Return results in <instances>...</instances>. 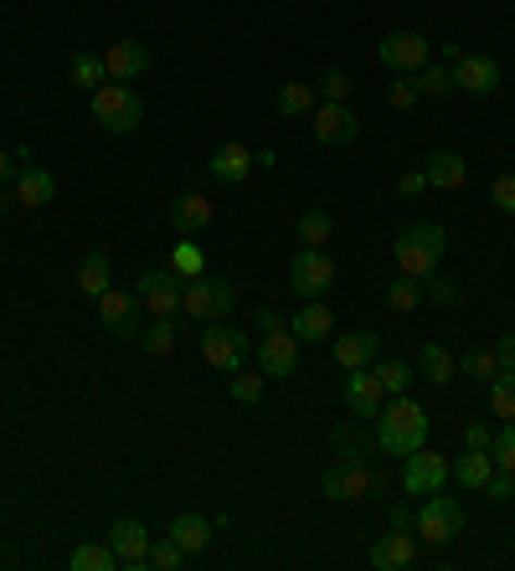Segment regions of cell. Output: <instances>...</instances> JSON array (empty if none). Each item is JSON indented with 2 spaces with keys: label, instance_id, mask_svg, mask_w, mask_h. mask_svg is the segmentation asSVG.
<instances>
[{
  "label": "cell",
  "instance_id": "cell-18",
  "mask_svg": "<svg viewBox=\"0 0 515 571\" xmlns=\"http://www.w3.org/2000/svg\"><path fill=\"white\" fill-rule=\"evenodd\" d=\"M289 330L299 335V345H319V340L336 335V315H330V304H325V299H299Z\"/></svg>",
  "mask_w": 515,
  "mask_h": 571
},
{
  "label": "cell",
  "instance_id": "cell-43",
  "mask_svg": "<svg viewBox=\"0 0 515 571\" xmlns=\"http://www.w3.org/2000/svg\"><path fill=\"white\" fill-rule=\"evenodd\" d=\"M417 83H423V99H454V73H449V67H434V62H428V67L417 73Z\"/></svg>",
  "mask_w": 515,
  "mask_h": 571
},
{
  "label": "cell",
  "instance_id": "cell-20",
  "mask_svg": "<svg viewBox=\"0 0 515 571\" xmlns=\"http://www.w3.org/2000/svg\"><path fill=\"white\" fill-rule=\"evenodd\" d=\"M103 62H109V83H135L150 73V47L145 41H114L103 52Z\"/></svg>",
  "mask_w": 515,
  "mask_h": 571
},
{
  "label": "cell",
  "instance_id": "cell-45",
  "mask_svg": "<svg viewBox=\"0 0 515 571\" xmlns=\"http://www.w3.org/2000/svg\"><path fill=\"white\" fill-rule=\"evenodd\" d=\"M180 561H186V551L176 546V535H160V541H150V567H160V571H176Z\"/></svg>",
  "mask_w": 515,
  "mask_h": 571
},
{
  "label": "cell",
  "instance_id": "cell-23",
  "mask_svg": "<svg viewBox=\"0 0 515 571\" xmlns=\"http://www.w3.org/2000/svg\"><path fill=\"white\" fill-rule=\"evenodd\" d=\"M423 170H428L434 191H464V180H469V165H464L459 150H434V155L423 160Z\"/></svg>",
  "mask_w": 515,
  "mask_h": 571
},
{
  "label": "cell",
  "instance_id": "cell-1",
  "mask_svg": "<svg viewBox=\"0 0 515 571\" xmlns=\"http://www.w3.org/2000/svg\"><path fill=\"white\" fill-rule=\"evenodd\" d=\"M372 433H377L381 454L407 458L413 448H423V443H428V413H423L413 396L402 392V396H392V402H381V413L372 417Z\"/></svg>",
  "mask_w": 515,
  "mask_h": 571
},
{
  "label": "cell",
  "instance_id": "cell-3",
  "mask_svg": "<svg viewBox=\"0 0 515 571\" xmlns=\"http://www.w3.org/2000/svg\"><path fill=\"white\" fill-rule=\"evenodd\" d=\"M387 479L372 469V458H340L336 469H325L319 479V494L336 499V505H351V499H381Z\"/></svg>",
  "mask_w": 515,
  "mask_h": 571
},
{
  "label": "cell",
  "instance_id": "cell-38",
  "mask_svg": "<svg viewBox=\"0 0 515 571\" xmlns=\"http://www.w3.org/2000/svg\"><path fill=\"white\" fill-rule=\"evenodd\" d=\"M372 371H377L381 392H387V396H402V392H407V386H413L417 366H407V360H377V366H372Z\"/></svg>",
  "mask_w": 515,
  "mask_h": 571
},
{
  "label": "cell",
  "instance_id": "cell-14",
  "mask_svg": "<svg viewBox=\"0 0 515 571\" xmlns=\"http://www.w3.org/2000/svg\"><path fill=\"white\" fill-rule=\"evenodd\" d=\"M315 124H310V129H315V139L319 144H330V150H336V144H356V135H361V118L351 114V109H346V103H315Z\"/></svg>",
  "mask_w": 515,
  "mask_h": 571
},
{
  "label": "cell",
  "instance_id": "cell-25",
  "mask_svg": "<svg viewBox=\"0 0 515 571\" xmlns=\"http://www.w3.org/2000/svg\"><path fill=\"white\" fill-rule=\"evenodd\" d=\"M180 315L191 319V325H212L217 319V299H212V278H186L180 283Z\"/></svg>",
  "mask_w": 515,
  "mask_h": 571
},
{
  "label": "cell",
  "instance_id": "cell-37",
  "mask_svg": "<svg viewBox=\"0 0 515 571\" xmlns=\"http://www.w3.org/2000/svg\"><path fill=\"white\" fill-rule=\"evenodd\" d=\"M67 567H73V571H114V567H120V556H114L109 541H103V546L88 541V546H78V551L67 556Z\"/></svg>",
  "mask_w": 515,
  "mask_h": 571
},
{
  "label": "cell",
  "instance_id": "cell-6",
  "mask_svg": "<svg viewBox=\"0 0 515 571\" xmlns=\"http://www.w3.org/2000/svg\"><path fill=\"white\" fill-rule=\"evenodd\" d=\"M340 283L336 257L325 248H299L294 263H289V294L294 299H325Z\"/></svg>",
  "mask_w": 515,
  "mask_h": 571
},
{
  "label": "cell",
  "instance_id": "cell-4",
  "mask_svg": "<svg viewBox=\"0 0 515 571\" xmlns=\"http://www.w3.org/2000/svg\"><path fill=\"white\" fill-rule=\"evenodd\" d=\"M93 99V124H99L103 135H135L139 124H145V103L129 83H103L99 93H88Z\"/></svg>",
  "mask_w": 515,
  "mask_h": 571
},
{
  "label": "cell",
  "instance_id": "cell-28",
  "mask_svg": "<svg viewBox=\"0 0 515 571\" xmlns=\"http://www.w3.org/2000/svg\"><path fill=\"white\" fill-rule=\"evenodd\" d=\"M67 83L83 88V93H99L103 83H109V62H103V52H73V58H67Z\"/></svg>",
  "mask_w": 515,
  "mask_h": 571
},
{
  "label": "cell",
  "instance_id": "cell-27",
  "mask_svg": "<svg viewBox=\"0 0 515 571\" xmlns=\"http://www.w3.org/2000/svg\"><path fill=\"white\" fill-rule=\"evenodd\" d=\"M417 371H423V381H434V386H449L459 376V360L454 351H443L438 340H428V345H417V360H413Z\"/></svg>",
  "mask_w": 515,
  "mask_h": 571
},
{
  "label": "cell",
  "instance_id": "cell-55",
  "mask_svg": "<svg viewBox=\"0 0 515 571\" xmlns=\"http://www.w3.org/2000/svg\"><path fill=\"white\" fill-rule=\"evenodd\" d=\"M387 520H392V531H413V515L402 510V505H392V515H387Z\"/></svg>",
  "mask_w": 515,
  "mask_h": 571
},
{
  "label": "cell",
  "instance_id": "cell-31",
  "mask_svg": "<svg viewBox=\"0 0 515 571\" xmlns=\"http://www.w3.org/2000/svg\"><path fill=\"white\" fill-rule=\"evenodd\" d=\"M381 304L392 309V315H413L417 304H423V278L413 274H397L387 289H381Z\"/></svg>",
  "mask_w": 515,
  "mask_h": 571
},
{
  "label": "cell",
  "instance_id": "cell-16",
  "mask_svg": "<svg viewBox=\"0 0 515 571\" xmlns=\"http://www.w3.org/2000/svg\"><path fill=\"white\" fill-rule=\"evenodd\" d=\"M330 355H336L340 371H361V366H377V360H381V335H377V330H351V335L330 340Z\"/></svg>",
  "mask_w": 515,
  "mask_h": 571
},
{
  "label": "cell",
  "instance_id": "cell-29",
  "mask_svg": "<svg viewBox=\"0 0 515 571\" xmlns=\"http://www.w3.org/2000/svg\"><path fill=\"white\" fill-rule=\"evenodd\" d=\"M330 443H336L340 458H372V454H381V448H377V433H366V428H361V417H356V422H336Z\"/></svg>",
  "mask_w": 515,
  "mask_h": 571
},
{
  "label": "cell",
  "instance_id": "cell-49",
  "mask_svg": "<svg viewBox=\"0 0 515 571\" xmlns=\"http://www.w3.org/2000/svg\"><path fill=\"white\" fill-rule=\"evenodd\" d=\"M490 201H495L505 217H515V176L505 170V176H495V186H490Z\"/></svg>",
  "mask_w": 515,
  "mask_h": 571
},
{
  "label": "cell",
  "instance_id": "cell-53",
  "mask_svg": "<svg viewBox=\"0 0 515 571\" xmlns=\"http://www.w3.org/2000/svg\"><path fill=\"white\" fill-rule=\"evenodd\" d=\"M495 366L500 371H515V330H505V335L495 340Z\"/></svg>",
  "mask_w": 515,
  "mask_h": 571
},
{
  "label": "cell",
  "instance_id": "cell-21",
  "mask_svg": "<svg viewBox=\"0 0 515 571\" xmlns=\"http://www.w3.org/2000/svg\"><path fill=\"white\" fill-rule=\"evenodd\" d=\"M417 561V535L413 531H387L372 546V567L377 571H407Z\"/></svg>",
  "mask_w": 515,
  "mask_h": 571
},
{
  "label": "cell",
  "instance_id": "cell-17",
  "mask_svg": "<svg viewBox=\"0 0 515 571\" xmlns=\"http://www.w3.org/2000/svg\"><path fill=\"white\" fill-rule=\"evenodd\" d=\"M253 150L242 144V139H227V144H217L212 150V160H206V170L217 176V186H242V180L253 176Z\"/></svg>",
  "mask_w": 515,
  "mask_h": 571
},
{
  "label": "cell",
  "instance_id": "cell-26",
  "mask_svg": "<svg viewBox=\"0 0 515 571\" xmlns=\"http://www.w3.org/2000/svg\"><path fill=\"white\" fill-rule=\"evenodd\" d=\"M171 535H176V546H180L186 556H201L206 546H212V535H217V525H212L206 515L186 510V515H176V520H171Z\"/></svg>",
  "mask_w": 515,
  "mask_h": 571
},
{
  "label": "cell",
  "instance_id": "cell-13",
  "mask_svg": "<svg viewBox=\"0 0 515 571\" xmlns=\"http://www.w3.org/2000/svg\"><path fill=\"white\" fill-rule=\"evenodd\" d=\"M180 283H186V278L171 274V268H150V274L139 278L145 309H150V315H165V319H180Z\"/></svg>",
  "mask_w": 515,
  "mask_h": 571
},
{
  "label": "cell",
  "instance_id": "cell-56",
  "mask_svg": "<svg viewBox=\"0 0 515 571\" xmlns=\"http://www.w3.org/2000/svg\"><path fill=\"white\" fill-rule=\"evenodd\" d=\"M5 180H11V155L0 150V186H5Z\"/></svg>",
  "mask_w": 515,
  "mask_h": 571
},
{
  "label": "cell",
  "instance_id": "cell-22",
  "mask_svg": "<svg viewBox=\"0 0 515 571\" xmlns=\"http://www.w3.org/2000/svg\"><path fill=\"white\" fill-rule=\"evenodd\" d=\"M52 196H58V180H52L47 165H26V170L16 176V206H21V212L52 206Z\"/></svg>",
  "mask_w": 515,
  "mask_h": 571
},
{
  "label": "cell",
  "instance_id": "cell-12",
  "mask_svg": "<svg viewBox=\"0 0 515 571\" xmlns=\"http://www.w3.org/2000/svg\"><path fill=\"white\" fill-rule=\"evenodd\" d=\"M443 484H449V458L434 454L428 443L402 458V490L407 494H434V490H443Z\"/></svg>",
  "mask_w": 515,
  "mask_h": 571
},
{
  "label": "cell",
  "instance_id": "cell-40",
  "mask_svg": "<svg viewBox=\"0 0 515 571\" xmlns=\"http://www.w3.org/2000/svg\"><path fill=\"white\" fill-rule=\"evenodd\" d=\"M490 413H495L500 422H515V371H500L495 381H490Z\"/></svg>",
  "mask_w": 515,
  "mask_h": 571
},
{
  "label": "cell",
  "instance_id": "cell-36",
  "mask_svg": "<svg viewBox=\"0 0 515 571\" xmlns=\"http://www.w3.org/2000/svg\"><path fill=\"white\" fill-rule=\"evenodd\" d=\"M227 392H233V402H238V407H258V402H263V392H268V376L242 366V371H233Z\"/></svg>",
  "mask_w": 515,
  "mask_h": 571
},
{
  "label": "cell",
  "instance_id": "cell-51",
  "mask_svg": "<svg viewBox=\"0 0 515 571\" xmlns=\"http://www.w3.org/2000/svg\"><path fill=\"white\" fill-rule=\"evenodd\" d=\"M428 191V170H402L397 176V196H423Z\"/></svg>",
  "mask_w": 515,
  "mask_h": 571
},
{
  "label": "cell",
  "instance_id": "cell-7",
  "mask_svg": "<svg viewBox=\"0 0 515 571\" xmlns=\"http://www.w3.org/2000/svg\"><path fill=\"white\" fill-rule=\"evenodd\" d=\"M413 531L428 541V546H449L454 535H464V505H459L454 494H428L423 499V510L413 515Z\"/></svg>",
  "mask_w": 515,
  "mask_h": 571
},
{
  "label": "cell",
  "instance_id": "cell-46",
  "mask_svg": "<svg viewBox=\"0 0 515 571\" xmlns=\"http://www.w3.org/2000/svg\"><path fill=\"white\" fill-rule=\"evenodd\" d=\"M490 458H495V469L515 473V422H505V428L490 437Z\"/></svg>",
  "mask_w": 515,
  "mask_h": 571
},
{
  "label": "cell",
  "instance_id": "cell-34",
  "mask_svg": "<svg viewBox=\"0 0 515 571\" xmlns=\"http://www.w3.org/2000/svg\"><path fill=\"white\" fill-rule=\"evenodd\" d=\"M336 232V217L325 212V206H310V212H299V248H325Z\"/></svg>",
  "mask_w": 515,
  "mask_h": 571
},
{
  "label": "cell",
  "instance_id": "cell-50",
  "mask_svg": "<svg viewBox=\"0 0 515 571\" xmlns=\"http://www.w3.org/2000/svg\"><path fill=\"white\" fill-rule=\"evenodd\" d=\"M212 299H217V319H227L238 309V289H233L227 278H212Z\"/></svg>",
  "mask_w": 515,
  "mask_h": 571
},
{
  "label": "cell",
  "instance_id": "cell-9",
  "mask_svg": "<svg viewBox=\"0 0 515 571\" xmlns=\"http://www.w3.org/2000/svg\"><path fill=\"white\" fill-rule=\"evenodd\" d=\"M145 299H139V289L129 294V289H109V294H99V319L103 330L114 340H139V330H145Z\"/></svg>",
  "mask_w": 515,
  "mask_h": 571
},
{
  "label": "cell",
  "instance_id": "cell-11",
  "mask_svg": "<svg viewBox=\"0 0 515 571\" xmlns=\"http://www.w3.org/2000/svg\"><path fill=\"white\" fill-rule=\"evenodd\" d=\"M253 355H258V371L268 376V381H284V376L299 371V335L284 325V330H274V335L258 340Z\"/></svg>",
  "mask_w": 515,
  "mask_h": 571
},
{
  "label": "cell",
  "instance_id": "cell-33",
  "mask_svg": "<svg viewBox=\"0 0 515 571\" xmlns=\"http://www.w3.org/2000/svg\"><path fill=\"white\" fill-rule=\"evenodd\" d=\"M274 109H278L284 118H304V114H315V88H310V83H278Z\"/></svg>",
  "mask_w": 515,
  "mask_h": 571
},
{
  "label": "cell",
  "instance_id": "cell-32",
  "mask_svg": "<svg viewBox=\"0 0 515 571\" xmlns=\"http://www.w3.org/2000/svg\"><path fill=\"white\" fill-rule=\"evenodd\" d=\"M490 473H495V458L485 454V448H469L459 464H449V479H459L464 490H485V479H490Z\"/></svg>",
  "mask_w": 515,
  "mask_h": 571
},
{
  "label": "cell",
  "instance_id": "cell-10",
  "mask_svg": "<svg viewBox=\"0 0 515 571\" xmlns=\"http://www.w3.org/2000/svg\"><path fill=\"white\" fill-rule=\"evenodd\" d=\"M377 58L381 67H392V73H423L428 58H434V41L423 37V31H387L377 41Z\"/></svg>",
  "mask_w": 515,
  "mask_h": 571
},
{
  "label": "cell",
  "instance_id": "cell-52",
  "mask_svg": "<svg viewBox=\"0 0 515 571\" xmlns=\"http://www.w3.org/2000/svg\"><path fill=\"white\" fill-rule=\"evenodd\" d=\"M490 437H495L490 422H469V428H464V448H485V454H490Z\"/></svg>",
  "mask_w": 515,
  "mask_h": 571
},
{
  "label": "cell",
  "instance_id": "cell-35",
  "mask_svg": "<svg viewBox=\"0 0 515 571\" xmlns=\"http://www.w3.org/2000/svg\"><path fill=\"white\" fill-rule=\"evenodd\" d=\"M176 319H165V315H150V325H145V330H139V345H145V351L150 355H171L176 351Z\"/></svg>",
  "mask_w": 515,
  "mask_h": 571
},
{
  "label": "cell",
  "instance_id": "cell-5",
  "mask_svg": "<svg viewBox=\"0 0 515 571\" xmlns=\"http://www.w3.org/2000/svg\"><path fill=\"white\" fill-rule=\"evenodd\" d=\"M201 355H206V366H217V371H242L248 366V355H253V335L238 330L233 319H212V325H201Z\"/></svg>",
  "mask_w": 515,
  "mask_h": 571
},
{
  "label": "cell",
  "instance_id": "cell-42",
  "mask_svg": "<svg viewBox=\"0 0 515 571\" xmlns=\"http://www.w3.org/2000/svg\"><path fill=\"white\" fill-rule=\"evenodd\" d=\"M459 371L469 376V381H495L500 366H495V351H464V360H459Z\"/></svg>",
  "mask_w": 515,
  "mask_h": 571
},
{
  "label": "cell",
  "instance_id": "cell-19",
  "mask_svg": "<svg viewBox=\"0 0 515 571\" xmlns=\"http://www.w3.org/2000/svg\"><path fill=\"white\" fill-rule=\"evenodd\" d=\"M109 546L120 556V567H150V531L139 520H114L109 525Z\"/></svg>",
  "mask_w": 515,
  "mask_h": 571
},
{
  "label": "cell",
  "instance_id": "cell-24",
  "mask_svg": "<svg viewBox=\"0 0 515 571\" xmlns=\"http://www.w3.org/2000/svg\"><path fill=\"white\" fill-rule=\"evenodd\" d=\"M212 201L201 196V191H186V196H176V206H171V227H176L180 237H197V232H206L212 227Z\"/></svg>",
  "mask_w": 515,
  "mask_h": 571
},
{
  "label": "cell",
  "instance_id": "cell-15",
  "mask_svg": "<svg viewBox=\"0 0 515 571\" xmlns=\"http://www.w3.org/2000/svg\"><path fill=\"white\" fill-rule=\"evenodd\" d=\"M381 402H387V392H381V381L372 366L346 371V413H356L361 422H372V417L381 413Z\"/></svg>",
  "mask_w": 515,
  "mask_h": 571
},
{
  "label": "cell",
  "instance_id": "cell-41",
  "mask_svg": "<svg viewBox=\"0 0 515 571\" xmlns=\"http://www.w3.org/2000/svg\"><path fill=\"white\" fill-rule=\"evenodd\" d=\"M423 299H428L434 309H454V304H459V283L449 274H438V268H434V274L423 278Z\"/></svg>",
  "mask_w": 515,
  "mask_h": 571
},
{
  "label": "cell",
  "instance_id": "cell-47",
  "mask_svg": "<svg viewBox=\"0 0 515 571\" xmlns=\"http://www.w3.org/2000/svg\"><path fill=\"white\" fill-rule=\"evenodd\" d=\"M485 494H490L495 505H511V499H515V473L511 469H495L490 479H485Z\"/></svg>",
  "mask_w": 515,
  "mask_h": 571
},
{
  "label": "cell",
  "instance_id": "cell-44",
  "mask_svg": "<svg viewBox=\"0 0 515 571\" xmlns=\"http://www.w3.org/2000/svg\"><path fill=\"white\" fill-rule=\"evenodd\" d=\"M417 99H423V83H417V73H397V83L387 88V103H392V109H413Z\"/></svg>",
  "mask_w": 515,
  "mask_h": 571
},
{
  "label": "cell",
  "instance_id": "cell-8",
  "mask_svg": "<svg viewBox=\"0 0 515 571\" xmlns=\"http://www.w3.org/2000/svg\"><path fill=\"white\" fill-rule=\"evenodd\" d=\"M449 73H454V93H469V99H490L505 83V67L490 52H459Z\"/></svg>",
  "mask_w": 515,
  "mask_h": 571
},
{
  "label": "cell",
  "instance_id": "cell-39",
  "mask_svg": "<svg viewBox=\"0 0 515 571\" xmlns=\"http://www.w3.org/2000/svg\"><path fill=\"white\" fill-rule=\"evenodd\" d=\"M171 274H180V278H201V274H206V253H201L191 237L171 248Z\"/></svg>",
  "mask_w": 515,
  "mask_h": 571
},
{
  "label": "cell",
  "instance_id": "cell-48",
  "mask_svg": "<svg viewBox=\"0 0 515 571\" xmlns=\"http://www.w3.org/2000/svg\"><path fill=\"white\" fill-rule=\"evenodd\" d=\"M319 93H325V103H346L351 99V78H346L340 67H330V73L319 78Z\"/></svg>",
  "mask_w": 515,
  "mask_h": 571
},
{
  "label": "cell",
  "instance_id": "cell-2",
  "mask_svg": "<svg viewBox=\"0 0 515 571\" xmlns=\"http://www.w3.org/2000/svg\"><path fill=\"white\" fill-rule=\"evenodd\" d=\"M443 248H449V232L438 227V221H413V227H402L392 242V263L397 274H413V278H428L443 263Z\"/></svg>",
  "mask_w": 515,
  "mask_h": 571
},
{
  "label": "cell",
  "instance_id": "cell-54",
  "mask_svg": "<svg viewBox=\"0 0 515 571\" xmlns=\"http://www.w3.org/2000/svg\"><path fill=\"white\" fill-rule=\"evenodd\" d=\"M253 330H263V335H274V330H284V315H278V309H268V304H258Z\"/></svg>",
  "mask_w": 515,
  "mask_h": 571
},
{
  "label": "cell",
  "instance_id": "cell-30",
  "mask_svg": "<svg viewBox=\"0 0 515 571\" xmlns=\"http://www.w3.org/2000/svg\"><path fill=\"white\" fill-rule=\"evenodd\" d=\"M114 289V263L103 253H88L78 263V294H88V299H99V294H109Z\"/></svg>",
  "mask_w": 515,
  "mask_h": 571
}]
</instances>
